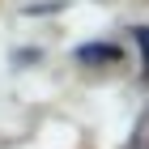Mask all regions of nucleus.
I'll use <instances>...</instances> for the list:
<instances>
[{
    "mask_svg": "<svg viewBox=\"0 0 149 149\" xmlns=\"http://www.w3.org/2000/svg\"><path fill=\"white\" fill-rule=\"evenodd\" d=\"M136 43H141V51H145V60H149V26H141V30H136Z\"/></svg>",
    "mask_w": 149,
    "mask_h": 149,
    "instance_id": "f03ea898",
    "label": "nucleus"
},
{
    "mask_svg": "<svg viewBox=\"0 0 149 149\" xmlns=\"http://www.w3.org/2000/svg\"><path fill=\"white\" fill-rule=\"evenodd\" d=\"M77 60H85V64H90V60H119V51H115V47H81Z\"/></svg>",
    "mask_w": 149,
    "mask_h": 149,
    "instance_id": "f257e3e1",
    "label": "nucleus"
}]
</instances>
